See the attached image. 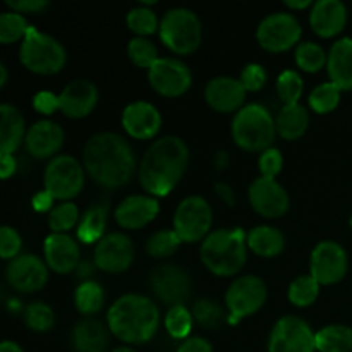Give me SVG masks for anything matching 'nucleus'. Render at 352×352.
<instances>
[{
	"mask_svg": "<svg viewBox=\"0 0 352 352\" xmlns=\"http://www.w3.org/2000/svg\"><path fill=\"white\" fill-rule=\"evenodd\" d=\"M82 164L89 177L107 189L122 188L136 172L133 148L116 133H98L89 138L82 150Z\"/></svg>",
	"mask_w": 352,
	"mask_h": 352,
	"instance_id": "obj_1",
	"label": "nucleus"
},
{
	"mask_svg": "<svg viewBox=\"0 0 352 352\" xmlns=\"http://www.w3.org/2000/svg\"><path fill=\"white\" fill-rule=\"evenodd\" d=\"M189 165V148L181 138L165 136L155 141L144 153L138 177L141 188L153 198L174 191Z\"/></svg>",
	"mask_w": 352,
	"mask_h": 352,
	"instance_id": "obj_2",
	"label": "nucleus"
},
{
	"mask_svg": "<svg viewBox=\"0 0 352 352\" xmlns=\"http://www.w3.org/2000/svg\"><path fill=\"white\" fill-rule=\"evenodd\" d=\"M109 329L119 340L144 344L153 339L160 325L158 306L141 294H126L117 299L107 313Z\"/></svg>",
	"mask_w": 352,
	"mask_h": 352,
	"instance_id": "obj_3",
	"label": "nucleus"
},
{
	"mask_svg": "<svg viewBox=\"0 0 352 352\" xmlns=\"http://www.w3.org/2000/svg\"><path fill=\"white\" fill-rule=\"evenodd\" d=\"M201 261L217 277H230L243 270L248 258V236L243 229L210 232L201 243Z\"/></svg>",
	"mask_w": 352,
	"mask_h": 352,
	"instance_id": "obj_4",
	"label": "nucleus"
},
{
	"mask_svg": "<svg viewBox=\"0 0 352 352\" xmlns=\"http://www.w3.org/2000/svg\"><path fill=\"white\" fill-rule=\"evenodd\" d=\"M232 138L244 151H261L272 148L277 126L272 113L260 103H248L234 116Z\"/></svg>",
	"mask_w": 352,
	"mask_h": 352,
	"instance_id": "obj_5",
	"label": "nucleus"
},
{
	"mask_svg": "<svg viewBox=\"0 0 352 352\" xmlns=\"http://www.w3.org/2000/svg\"><path fill=\"white\" fill-rule=\"evenodd\" d=\"M19 60L28 71L34 74L52 76L64 69L67 52L57 38L30 26L26 36L21 41Z\"/></svg>",
	"mask_w": 352,
	"mask_h": 352,
	"instance_id": "obj_6",
	"label": "nucleus"
},
{
	"mask_svg": "<svg viewBox=\"0 0 352 352\" xmlns=\"http://www.w3.org/2000/svg\"><path fill=\"white\" fill-rule=\"evenodd\" d=\"M162 41L177 55H189L198 50L203 38L199 17L186 7H175L165 12L158 28Z\"/></svg>",
	"mask_w": 352,
	"mask_h": 352,
	"instance_id": "obj_7",
	"label": "nucleus"
},
{
	"mask_svg": "<svg viewBox=\"0 0 352 352\" xmlns=\"http://www.w3.org/2000/svg\"><path fill=\"white\" fill-rule=\"evenodd\" d=\"M268 291L265 282L256 275H243L229 285L226 292V309L229 325H237L246 316L254 315L267 302Z\"/></svg>",
	"mask_w": 352,
	"mask_h": 352,
	"instance_id": "obj_8",
	"label": "nucleus"
},
{
	"mask_svg": "<svg viewBox=\"0 0 352 352\" xmlns=\"http://www.w3.org/2000/svg\"><path fill=\"white\" fill-rule=\"evenodd\" d=\"M45 191L50 192L54 199L71 201L82 191L85 170L82 165L69 155H58L48 162L43 174Z\"/></svg>",
	"mask_w": 352,
	"mask_h": 352,
	"instance_id": "obj_9",
	"label": "nucleus"
},
{
	"mask_svg": "<svg viewBox=\"0 0 352 352\" xmlns=\"http://www.w3.org/2000/svg\"><path fill=\"white\" fill-rule=\"evenodd\" d=\"M212 206L201 196H189L179 203L174 213V230L182 243L205 241L212 227Z\"/></svg>",
	"mask_w": 352,
	"mask_h": 352,
	"instance_id": "obj_10",
	"label": "nucleus"
},
{
	"mask_svg": "<svg viewBox=\"0 0 352 352\" xmlns=\"http://www.w3.org/2000/svg\"><path fill=\"white\" fill-rule=\"evenodd\" d=\"M302 28L299 21L289 12L268 14L258 24L256 40L260 47L267 52L280 54L287 52L301 40Z\"/></svg>",
	"mask_w": 352,
	"mask_h": 352,
	"instance_id": "obj_11",
	"label": "nucleus"
},
{
	"mask_svg": "<svg viewBox=\"0 0 352 352\" xmlns=\"http://www.w3.org/2000/svg\"><path fill=\"white\" fill-rule=\"evenodd\" d=\"M316 333L299 316H282L268 337V352H315Z\"/></svg>",
	"mask_w": 352,
	"mask_h": 352,
	"instance_id": "obj_12",
	"label": "nucleus"
},
{
	"mask_svg": "<svg viewBox=\"0 0 352 352\" xmlns=\"http://www.w3.org/2000/svg\"><path fill=\"white\" fill-rule=\"evenodd\" d=\"M150 285L153 294L170 308L172 306H184L192 292V280L188 272L172 263H165L155 268L151 272Z\"/></svg>",
	"mask_w": 352,
	"mask_h": 352,
	"instance_id": "obj_13",
	"label": "nucleus"
},
{
	"mask_svg": "<svg viewBox=\"0 0 352 352\" xmlns=\"http://www.w3.org/2000/svg\"><path fill=\"white\" fill-rule=\"evenodd\" d=\"M148 81L158 95L175 98L191 88L192 74L188 65L179 58L160 57L151 69H148Z\"/></svg>",
	"mask_w": 352,
	"mask_h": 352,
	"instance_id": "obj_14",
	"label": "nucleus"
},
{
	"mask_svg": "<svg viewBox=\"0 0 352 352\" xmlns=\"http://www.w3.org/2000/svg\"><path fill=\"white\" fill-rule=\"evenodd\" d=\"M349 268L347 253L336 241H322L316 244L309 258L311 277L320 285H333L342 280Z\"/></svg>",
	"mask_w": 352,
	"mask_h": 352,
	"instance_id": "obj_15",
	"label": "nucleus"
},
{
	"mask_svg": "<svg viewBox=\"0 0 352 352\" xmlns=\"http://www.w3.org/2000/svg\"><path fill=\"white\" fill-rule=\"evenodd\" d=\"M134 243L120 232L105 234L95 248V265L107 274H120L133 265Z\"/></svg>",
	"mask_w": 352,
	"mask_h": 352,
	"instance_id": "obj_16",
	"label": "nucleus"
},
{
	"mask_svg": "<svg viewBox=\"0 0 352 352\" xmlns=\"http://www.w3.org/2000/svg\"><path fill=\"white\" fill-rule=\"evenodd\" d=\"M250 203L256 213L265 219H278L289 212L291 199L284 186L278 184L275 179L258 177L251 182L248 189Z\"/></svg>",
	"mask_w": 352,
	"mask_h": 352,
	"instance_id": "obj_17",
	"label": "nucleus"
},
{
	"mask_svg": "<svg viewBox=\"0 0 352 352\" xmlns=\"http://www.w3.org/2000/svg\"><path fill=\"white\" fill-rule=\"evenodd\" d=\"M6 277L17 292L31 294L47 284L48 268L36 254H21L7 265Z\"/></svg>",
	"mask_w": 352,
	"mask_h": 352,
	"instance_id": "obj_18",
	"label": "nucleus"
},
{
	"mask_svg": "<svg viewBox=\"0 0 352 352\" xmlns=\"http://www.w3.org/2000/svg\"><path fill=\"white\" fill-rule=\"evenodd\" d=\"M98 103V88L88 79L69 82L58 95V110L69 119L89 116Z\"/></svg>",
	"mask_w": 352,
	"mask_h": 352,
	"instance_id": "obj_19",
	"label": "nucleus"
},
{
	"mask_svg": "<svg viewBox=\"0 0 352 352\" xmlns=\"http://www.w3.org/2000/svg\"><path fill=\"white\" fill-rule=\"evenodd\" d=\"M246 88L239 79L229 76L213 78L205 88V100L215 112L230 113L239 112L246 100Z\"/></svg>",
	"mask_w": 352,
	"mask_h": 352,
	"instance_id": "obj_20",
	"label": "nucleus"
},
{
	"mask_svg": "<svg viewBox=\"0 0 352 352\" xmlns=\"http://www.w3.org/2000/svg\"><path fill=\"white\" fill-rule=\"evenodd\" d=\"M122 127L134 140H151L162 127V116L150 102H133L124 109Z\"/></svg>",
	"mask_w": 352,
	"mask_h": 352,
	"instance_id": "obj_21",
	"label": "nucleus"
},
{
	"mask_svg": "<svg viewBox=\"0 0 352 352\" xmlns=\"http://www.w3.org/2000/svg\"><path fill=\"white\" fill-rule=\"evenodd\" d=\"M45 261L55 274H71L81 263L78 243L67 234H50L43 243Z\"/></svg>",
	"mask_w": 352,
	"mask_h": 352,
	"instance_id": "obj_22",
	"label": "nucleus"
},
{
	"mask_svg": "<svg viewBox=\"0 0 352 352\" xmlns=\"http://www.w3.org/2000/svg\"><path fill=\"white\" fill-rule=\"evenodd\" d=\"M160 212L158 199L146 195L127 196L126 199L119 203V206L113 212L117 223L124 229L136 230L143 229L144 226L155 220V217Z\"/></svg>",
	"mask_w": 352,
	"mask_h": 352,
	"instance_id": "obj_23",
	"label": "nucleus"
},
{
	"mask_svg": "<svg viewBox=\"0 0 352 352\" xmlns=\"http://www.w3.org/2000/svg\"><path fill=\"white\" fill-rule=\"evenodd\" d=\"M26 150L31 157L43 160L57 153L64 144V129L52 120H40L28 129Z\"/></svg>",
	"mask_w": 352,
	"mask_h": 352,
	"instance_id": "obj_24",
	"label": "nucleus"
},
{
	"mask_svg": "<svg viewBox=\"0 0 352 352\" xmlns=\"http://www.w3.org/2000/svg\"><path fill=\"white\" fill-rule=\"evenodd\" d=\"M347 23V7L340 0H318L309 12V24L322 38L342 33Z\"/></svg>",
	"mask_w": 352,
	"mask_h": 352,
	"instance_id": "obj_25",
	"label": "nucleus"
},
{
	"mask_svg": "<svg viewBox=\"0 0 352 352\" xmlns=\"http://www.w3.org/2000/svg\"><path fill=\"white\" fill-rule=\"evenodd\" d=\"M330 82L342 91L352 89V38L344 36L333 41L327 60Z\"/></svg>",
	"mask_w": 352,
	"mask_h": 352,
	"instance_id": "obj_26",
	"label": "nucleus"
},
{
	"mask_svg": "<svg viewBox=\"0 0 352 352\" xmlns=\"http://www.w3.org/2000/svg\"><path fill=\"white\" fill-rule=\"evenodd\" d=\"M26 124L19 109L10 103L0 105V155H14L26 140Z\"/></svg>",
	"mask_w": 352,
	"mask_h": 352,
	"instance_id": "obj_27",
	"label": "nucleus"
},
{
	"mask_svg": "<svg viewBox=\"0 0 352 352\" xmlns=\"http://www.w3.org/2000/svg\"><path fill=\"white\" fill-rule=\"evenodd\" d=\"M109 330L98 320H81L72 330V347L76 352H105L110 340Z\"/></svg>",
	"mask_w": 352,
	"mask_h": 352,
	"instance_id": "obj_28",
	"label": "nucleus"
},
{
	"mask_svg": "<svg viewBox=\"0 0 352 352\" xmlns=\"http://www.w3.org/2000/svg\"><path fill=\"white\" fill-rule=\"evenodd\" d=\"M277 134L287 141H296L305 136L309 126L308 110L301 103L284 105L275 117Z\"/></svg>",
	"mask_w": 352,
	"mask_h": 352,
	"instance_id": "obj_29",
	"label": "nucleus"
},
{
	"mask_svg": "<svg viewBox=\"0 0 352 352\" xmlns=\"http://www.w3.org/2000/svg\"><path fill=\"white\" fill-rule=\"evenodd\" d=\"M248 248L261 258H274L285 248V237L278 229L258 226L248 232Z\"/></svg>",
	"mask_w": 352,
	"mask_h": 352,
	"instance_id": "obj_30",
	"label": "nucleus"
},
{
	"mask_svg": "<svg viewBox=\"0 0 352 352\" xmlns=\"http://www.w3.org/2000/svg\"><path fill=\"white\" fill-rule=\"evenodd\" d=\"M107 215H109L107 206H89V208L82 213V219L79 220L78 239L85 244H98V241L105 236Z\"/></svg>",
	"mask_w": 352,
	"mask_h": 352,
	"instance_id": "obj_31",
	"label": "nucleus"
},
{
	"mask_svg": "<svg viewBox=\"0 0 352 352\" xmlns=\"http://www.w3.org/2000/svg\"><path fill=\"white\" fill-rule=\"evenodd\" d=\"M316 351L320 352H351L352 329L347 325L323 327L316 333Z\"/></svg>",
	"mask_w": 352,
	"mask_h": 352,
	"instance_id": "obj_32",
	"label": "nucleus"
},
{
	"mask_svg": "<svg viewBox=\"0 0 352 352\" xmlns=\"http://www.w3.org/2000/svg\"><path fill=\"white\" fill-rule=\"evenodd\" d=\"M105 292L95 280H86L78 285L74 292V305L81 315H95L103 308Z\"/></svg>",
	"mask_w": 352,
	"mask_h": 352,
	"instance_id": "obj_33",
	"label": "nucleus"
},
{
	"mask_svg": "<svg viewBox=\"0 0 352 352\" xmlns=\"http://www.w3.org/2000/svg\"><path fill=\"white\" fill-rule=\"evenodd\" d=\"M192 318L205 329L217 330L229 323V313L213 299H199L192 306Z\"/></svg>",
	"mask_w": 352,
	"mask_h": 352,
	"instance_id": "obj_34",
	"label": "nucleus"
},
{
	"mask_svg": "<svg viewBox=\"0 0 352 352\" xmlns=\"http://www.w3.org/2000/svg\"><path fill=\"white\" fill-rule=\"evenodd\" d=\"M289 301L298 308H308L318 299L320 284L311 277V275H301L294 278L289 285Z\"/></svg>",
	"mask_w": 352,
	"mask_h": 352,
	"instance_id": "obj_35",
	"label": "nucleus"
},
{
	"mask_svg": "<svg viewBox=\"0 0 352 352\" xmlns=\"http://www.w3.org/2000/svg\"><path fill=\"white\" fill-rule=\"evenodd\" d=\"M192 313L186 306H172L165 315V330L172 339L186 340L192 330Z\"/></svg>",
	"mask_w": 352,
	"mask_h": 352,
	"instance_id": "obj_36",
	"label": "nucleus"
},
{
	"mask_svg": "<svg viewBox=\"0 0 352 352\" xmlns=\"http://www.w3.org/2000/svg\"><path fill=\"white\" fill-rule=\"evenodd\" d=\"M28 30H30V24L23 14L14 12V10L0 14V43L2 45L24 40Z\"/></svg>",
	"mask_w": 352,
	"mask_h": 352,
	"instance_id": "obj_37",
	"label": "nucleus"
},
{
	"mask_svg": "<svg viewBox=\"0 0 352 352\" xmlns=\"http://www.w3.org/2000/svg\"><path fill=\"white\" fill-rule=\"evenodd\" d=\"M340 93L342 89L337 88L333 82H323V85L316 86L309 95V107L320 116L333 112L340 103Z\"/></svg>",
	"mask_w": 352,
	"mask_h": 352,
	"instance_id": "obj_38",
	"label": "nucleus"
},
{
	"mask_svg": "<svg viewBox=\"0 0 352 352\" xmlns=\"http://www.w3.org/2000/svg\"><path fill=\"white\" fill-rule=\"evenodd\" d=\"M329 60V54H325L320 45L311 41H302L296 48V64L305 72H318L323 69Z\"/></svg>",
	"mask_w": 352,
	"mask_h": 352,
	"instance_id": "obj_39",
	"label": "nucleus"
},
{
	"mask_svg": "<svg viewBox=\"0 0 352 352\" xmlns=\"http://www.w3.org/2000/svg\"><path fill=\"white\" fill-rule=\"evenodd\" d=\"M302 91H305V82L298 71L287 69V71L280 72V76L277 78V95L284 105L299 103Z\"/></svg>",
	"mask_w": 352,
	"mask_h": 352,
	"instance_id": "obj_40",
	"label": "nucleus"
},
{
	"mask_svg": "<svg viewBox=\"0 0 352 352\" xmlns=\"http://www.w3.org/2000/svg\"><path fill=\"white\" fill-rule=\"evenodd\" d=\"M126 23L133 33H136L138 36H143V38H146L148 34H153L155 31L160 28V23H158L157 19V14L146 6H140L131 9L129 12H127Z\"/></svg>",
	"mask_w": 352,
	"mask_h": 352,
	"instance_id": "obj_41",
	"label": "nucleus"
},
{
	"mask_svg": "<svg viewBox=\"0 0 352 352\" xmlns=\"http://www.w3.org/2000/svg\"><path fill=\"white\" fill-rule=\"evenodd\" d=\"M79 222V210L72 201L60 203L54 206L48 215V227L54 234H64Z\"/></svg>",
	"mask_w": 352,
	"mask_h": 352,
	"instance_id": "obj_42",
	"label": "nucleus"
},
{
	"mask_svg": "<svg viewBox=\"0 0 352 352\" xmlns=\"http://www.w3.org/2000/svg\"><path fill=\"white\" fill-rule=\"evenodd\" d=\"M127 55H129L131 62L138 67L151 69V65L158 60V52L157 47L151 43L148 38L136 36L129 41L127 45Z\"/></svg>",
	"mask_w": 352,
	"mask_h": 352,
	"instance_id": "obj_43",
	"label": "nucleus"
},
{
	"mask_svg": "<svg viewBox=\"0 0 352 352\" xmlns=\"http://www.w3.org/2000/svg\"><path fill=\"white\" fill-rule=\"evenodd\" d=\"M24 323L33 332H48L55 325V313L45 302H31L24 311Z\"/></svg>",
	"mask_w": 352,
	"mask_h": 352,
	"instance_id": "obj_44",
	"label": "nucleus"
},
{
	"mask_svg": "<svg viewBox=\"0 0 352 352\" xmlns=\"http://www.w3.org/2000/svg\"><path fill=\"white\" fill-rule=\"evenodd\" d=\"M182 241L175 234V230H160L153 234L146 243V253L153 258H167L179 250Z\"/></svg>",
	"mask_w": 352,
	"mask_h": 352,
	"instance_id": "obj_45",
	"label": "nucleus"
},
{
	"mask_svg": "<svg viewBox=\"0 0 352 352\" xmlns=\"http://www.w3.org/2000/svg\"><path fill=\"white\" fill-rule=\"evenodd\" d=\"M239 81L243 82V86L246 88V91H260L261 88H265L268 81V74L265 71V67L261 64H248L246 67L241 71Z\"/></svg>",
	"mask_w": 352,
	"mask_h": 352,
	"instance_id": "obj_46",
	"label": "nucleus"
},
{
	"mask_svg": "<svg viewBox=\"0 0 352 352\" xmlns=\"http://www.w3.org/2000/svg\"><path fill=\"white\" fill-rule=\"evenodd\" d=\"M23 241H21L19 232L14 227L3 226L0 229V256L3 260H14L19 254Z\"/></svg>",
	"mask_w": 352,
	"mask_h": 352,
	"instance_id": "obj_47",
	"label": "nucleus"
},
{
	"mask_svg": "<svg viewBox=\"0 0 352 352\" xmlns=\"http://www.w3.org/2000/svg\"><path fill=\"white\" fill-rule=\"evenodd\" d=\"M284 165V157L277 148H268L261 153L260 160H258V167H260L261 177L275 179L282 170Z\"/></svg>",
	"mask_w": 352,
	"mask_h": 352,
	"instance_id": "obj_48",
	"label": "nucleus"
},
{
	"mask_svg": "<svg viewBox=\"0 0 352 352\" xmlns=\"http://www.w3.org/2000/svg\"><path fill=\"white\" fill-rule=\"evenodd\" d=\"M6 6L19 14H40L50 6L48 0H7Z\"/></svg>",
	"mask_w": 352,
	"mask_h": 352,
	"instance_id": "obj_49",
	"label": "nucleus"
},
{
	"mask_svg": "<svg viewBox=\"0 0 352 352\" xmlns=\"http://www.w3.org/2000/svg\"><path fill=\"white\" fill-rule=\"evenodd\" d=\"M33 107L36 112L52 116L55 110H58V95L52 91H38L33 96Z\"/></svg>",
	"mask_w": 352,
	"mask_h": 352,
	"instance_id": "obj_50",
	"label": "nucleus"
},
{
	"mask_svg": "<svg viewBox=\"0 0 352 352\" xmlns=\"http://www.w3.org/2000/svg\"><path fill=\"white\" fill-rule=\"evenodd\" d=\"M177 352H213V349L212 344L203 337H189L177 347Z\"/></svg>",
	"mask_w": 352,
	"mask_h": 352,
	"instance_id": "obj_51",
	"label": "nucleus"
},
{
	"mask_svg": "<svg viewBox=\"0 0 352 352\" xmlns=\"http://www.w3.org/2000/svg\"><path fill=\"white\" fill-rule=\"evenodd\" d=\"M31 205H33L34 212H40V213L52 212V210H54V196L43 189V191L36 192V195L33 196Z\"/></svg>",
	"mask_w": 352,
	"mask_h": 352,
	"instance_id": "obj_52",
	"label": "nucleus"
},
{
	"mask_svg": "<svg viewBox=\"0 0 352 352\" xmlns=\"http://www.w3.org/2000/svg\"><path fill=\"white\" fill-rule=\"evenodd\" d=\"M17 168V162L14 155H0V175H2L3 181L14 175Z\"/></svg>",
	"mask_w": 352,
	"mask_h": 352,
	"instance_id": "obj_53",
	"label": "nucleus"
},
{
	"mask_svg": "<svg viewBox=\"0 0 352 352\" xmlns=\"http://www.w3.org/2000/svg\"><path fill=\"white\" fill-rule=\"evenodd\" d=\"M215 192L227 206H234L236 205V195H234V189L230 188L229 184L226 182H217L215 184Z\"/></svg>",
	"mask_w": 352,
	"mask_h": 352,
	"instance_id": "obj_54",
	"label": "nucleus"
},
{
	"mask_svg": "<svg viewBox=\"0 0 352 352\" xmlns=\"http://www.w3.org/2000/svg\"><path fill=\"white\" fill-rule=\"evenodd\" d=\"M95 267H96L95 263H89V261H81V263L78 265V268H76V277L81 278L82 282H86L88 280V277H91Z\"/></svg>",
	"mask_w": 352,
	"mask_h": 352,
	"instance_id": "obj_55",
	"label": "nucleus"
},
{
	"mask_svg": "<svg viewBox=\"0 0 352 352\" xmlns=\"http://www.w3.org/2000/svg\"><path fill=\"white\" fill-rule=\"evenodd\" d=\"M227 165H229V153L223 150L217 151L215 155V168L217 170H226Z\"/></svg>",
	"mask_w": 352,
	"mask_h": 352,
	"instance_id": "obj_56",
	"label": "nucleus"
},
{
	"mask_svg": "<svg viewBox=\"0 0 352 352\" xmlns=\"http://www.w3.org/2000/svg\"><path fill=\"white\" fill-rule=\"evenodd\" d=\"M284 3L289 7V9H292V10H302V9H306V7L315 6L311 0H285Z\"/></svg>",
	"mask_w": 352,
	"mask_h": 352,
	"instance_id": "obj_57",
	"label": "nucleus"
},
{
	"mask_svg": "<svg viewBox=\"0 0 352 352\" xmlns=\"http://www.w3.org/2000/svg\"><path fill=\"white\" fill-rule=\"evenodd\" d=\"M0 352H24L21 349L19 344L12 342V340H3L2 344H0Z\"/></svg>",
	"mask_w": 352,
	"mask_h": 352,
	"instance_id": "obj_58",
	"label": "nucleus"
},
{
	"mask_svg": "<svg viewBox=\"0 0 352 352\" xmlns=\"http://www.w3.org/2000/svg\"><path fill=\"white\" fill-rule=\"evenodd\" d=\"M7 85V67L3 64H0V86H6Z\"/></svg>",
	"mask_w": 352,
	"mask_h": 352,
	"instance_id": "obj_59",
	"label": "nucleus"
},
{
	"mask_svg": "<svg viewBox=\"0 0 352 352\" xmlns=\"http://www.w3.org/2000/svg\"><path fill=\"white\" fill-rule=\"evenodd\" d=\"M112 352H134V351L129 349V347H117V349H113Z\"/></svg>",
	"mask_w": 352,
	"mask_h": 352,
	"instance_id": "obj_60",
	"label": "nucleus"
},
{
	"mask_svg": "<svg viewBox=\"0 0 352 352\" xmlns=\"http://www.w3.org/2000/svg\"><path fill=\"white\" fill-rule=\"evenodd\" d=\"M351 227H352V219H351Z\"/></svg>",
	"mask_w": 352,
	"mask_h": 352,
	"instance_id": "obj_61",
	"label": "nucleus"
}]
</instances>
